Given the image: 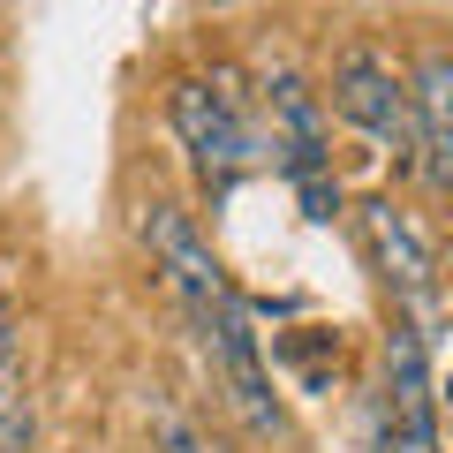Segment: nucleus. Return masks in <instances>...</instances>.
<instances>
[{
  "label": "nucleus",
  "mask_w": 453,
  "mask_h": 453,
  "mask_svg": "<svg viewBox=\"0 0 453 453\" xmlns=\"http://www.w3.org/2000/svg\"><path fill=\"white\" fill-rule=\"evenodd\" d=\"M166 121H174L189 166L211 181V189H226L234 174H250V166H257L250 91L226 76V68H219V76H174V83H166Z\"/></svg>",
  "instance_id": "1"
},
{
  "label": "nucleus",
  "mask_w": 453,
  "mask_h": 453,
  "mask_svg": "<svg viewBox=\"0 0 453 453\" xmlns=\"http://www.w3.org/2000/svg\"><path fill=\"white\" fill-rule=\"evenodd\" d=\"M257 98L273 113V144L288 159L295 189H303L310 219H333L340 211V189H333V151H325V106L310 91V76L288 61V53H265L257 61Z\"/></svg>",
  "instance_id": "2"
},
{
  "label": "nucleus",
  "mask_w": 453,
  "mask_h": 453,
  "mask_svg": "<svg viewBox=\"0 0 453 453\" xmlns=\"http://www.w3.org/2000/svg\"><path fill=\"white\" fill-rule=\"evenodd\" d=\"M333 113L363 129L386 159L416 166V106H408V68L371 38H348L333 53Z\"/></svg>",
  "instance_id": "3"
},
{
  "label": "nucleus",
  "mask_w": 453,
  "mask_h": 453,
  "mask_svg": "<svg viewBox=\"0 0 453 453\" xmlns=\"http://www.w3.org/2000/svg\"><path fill=\"white\" fill-rule=\"evenodd\" d=\"M144 250H151V265H159L166 295L181 303V318H189L196 340H204V325L219 318V303L234 295V280L219 273L211 242L196 234V219L174 204V196H151V204H144Z\"/></svg>",
  "instance_id": "4"
},
{
  "label": "nucleus",
  "mask_w": 453,
  "mask_h": 453,
  "mask_svg": "<svg viewBox=\"0 0 453 453\" xmlns=\"http://www.w3.org/2000/svg\"><path fill=\"white\" fill-rule=\"evenodd\" d=\"M204 356H211V371H219L234 416H242V431L265 438V446H280V438H288V408H280V393H273V371H265V348H257V325H250L242 295H226L219 318L204 325Z\"/></svg>",
  "instance_id": "5"
},
{
  "label": "nucleus",
  "mask_w": 453,
  "mask_h": 453,
  "mask_svg": "<svg viewBox=\"0 0 453 453\" xmlns=\"http://www.w3.org/2000/svg\"><path fill=\"white\" fill-rule=\"evenodd\" d=\"M378 453H446L438 446V393H431V348L416 318H393L386 333V438Z\"/></svg>",
  "instance_id": "6"
},
{
  "label": "nucleus",
  "mask_w": 453,
  "mask_h": 453,
  "mask_svg": "<svg viewBox=\"0 0 453 453\" xmlns=\"http://www.w3.org/2000/svg\"><path fill=\"white\" fill-rule=\"evenodd\" d=\"M363 242H371L378 280L393 288L401 318H416V310L431 303V288H438V250H431V234H423L393 196H363Z\"/></svg>",
  "instance_id": "7"
},
{
  "label": "nucleus",
  "mask_w": 453,
  "mask_h": 453,
  "mask_svg": "<svg viewBox=\"0 0 453 453\" xmlns=\"http://www.w3.org/2000/svg\"><path fill=\"white\" fill-rule=\"evenodd\" d=\"M408 106H416V174L453 204V46H416Z\"/></svg>",
  "instance_id": "8"
},
{
  "label": "nucleus",
  "mask_w": 453,
  "mask_h": 453,
  "mask_svg": "<svg viewBox=\"0 0 453 453\" xmlns=\"http://www.w3.org/2000/svg\"><path fill=\"white\" fill-rule=\"evenodd\" d=\"M151 431H159V453H219L181 408H166V401H151Z\"/></svg>",
  "instance_id": "9"
},
{
  "label": "nucleus",
  "mask_w": 453,
  "mask_h": 453,
  "mask_svg": "<svg viewBox=\"0 0 453 453\" xmlns=\"http://www.w3.org/2000/svg\"><path fill=\"white\" fill-rule=\"evenodd\" d=\"M16 378H23V340H16V318L0 310V408H16Z\"/></svg>",
  "instance_id": "10"
},
{
  "label": "nucleus",
  "mask_w": 453,
  "mask_h": 453,
  "mask_svg": "<svg viewBox=\"0 0 453 453\" xmlns=\"http://www.w3.org/2000/svg\"><path fill=\"white\" fill-rule=\"evenodd\" d=\"M31 431H38V423H31V408H0V453H23V446H31Z\"/></svg>",
  "instance_id": "11"
},
{
  "label": "nucleus",
  "mask_w": 453,
  "mask_h": 453,
  "mask_svg": "<svg viewBox=\"0 0 453 453\" xmlns=\"http://www.w3.org/2000/svg\"><path fill=\"white\" fill-rule=\"evenodd\" d=\"M446 401H453V386H446Z\"/></svg>",
  "instance_id": "12"
},
{
  "label": "nucleus",
  "mask_w": 453,
  "mask_h": 453,
  "mask_svg": "<svg viewBox=\"0 0 453 453\" xmlns=\"http://www.w3.org/2000/svg\"><path fill=\"white\" fill-rule=\"evenodd\" d=\"M68 453H83V446H68Z\"/></svg>",
  "instance_id": "13"
}]
</instances>
